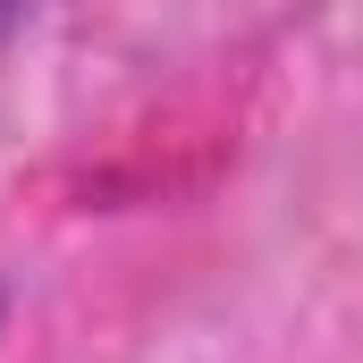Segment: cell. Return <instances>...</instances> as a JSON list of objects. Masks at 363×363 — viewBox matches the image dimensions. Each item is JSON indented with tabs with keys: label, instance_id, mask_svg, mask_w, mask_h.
Here are the masks:
<instances>
[{
	"label": "cell",
	"instance_id": "1",
	"mask_svg": "<svg viewBox=\"0 0 363 363\" xmlns=\"http://www.w3.org/2000/svg\"><path fill=\"white\" fill-rule=\"evenodd\" d=\"M26 17H34V0H0V43H9V34H17Z\"/></svg>",
	"mask_w": 363,
	"mask_h": 363
},
{
	"label": "cell",
	"instance_id": "2",
	"mask_svg": "<svg viewBox=\"0 0 363 363\" xmlns=\"http://www.w3.org/2000/svg\"><path fill=\"white\" fill-rule=\"evenodd\" d=\"M0 321H9V296H0Z\"/></svg>",
	"mask_w": 363,
	"mask_h": 363
}]
</instances>
